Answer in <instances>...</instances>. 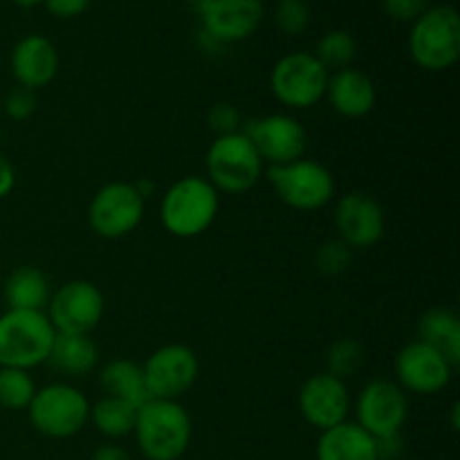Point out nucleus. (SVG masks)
Returning a JSON list of instances; mask_svg holds the SVG:
<instances>
[{"label":"nucleus","instance_id":"7c9ffc66","mask_svg":"<svg viewBox=\"0 0 460 460\" xmlns=\"http://www.w3.org/2000/svg\"><path fill=\"white\" fill-rule=\"evenodd\" d=\"M36 111V93L27 90L22 85H16L9 90L7 97H3V112L16 121H25L34 115Z\"/></svg>","mask_w":460,"mask_h":460},{"label":"nucleus","instance_id":"473e14b6","mask_svg":"<svg viewBox=\"0 0 460 460\" xmlns=\"http://www.w3.org/2000/svg\"><path fill=\"white\" fill-rule=\"evenodd\" d=\"M429 7L431 0H382L386 16L398 22H416Z\"/></svg>","mask_w":460,"mask_h":460},{"label":"nucleus","instance_id":"412c9836","mask_svg":"<svg viewBox=\"0 0 460 460\" xmlns=\"http://www.w3.org/2000/svg\"><path fill=\"white\" fill-rule=\"evenodd\" d=\"M7 310H36L45 313L49 304V281L34 265H21L7 277L3 286Z\"/></svg>","mask_w":460,"mask_h":460},{"label":"nucleus","instance_id":"a211bd4d","mask_svg":"<svg viewBox=\"0 0 460 460\" xmlns=\"http://www.w3.org/2000/svg\"><path fill=\"white\" fill-rule=\"evenodd\" d=\"M9 66L18 85L36 93L39 88L52 84L57 76L58 52L48 36L30 34L13 45Z\"/></svg>","mask_w":460,"mask_h":460},{"label":"nucleus","instance_id":"9b49d317","mask_svg":"<svg viewBox=\"0 0 460 460\" xmlns=\"http://www.w3.org/2000/svg\"><path fill=\"white\" fill-rule=\"evenodd\" d=\"M148 400H180L198 380L200 364L184 344L160 346L142 364Z\"/></svg>","mask_w":460,"mask_h":460},{"label":"nucleus","instance_id":"5701e85b","mask_svg":"<svg viewBox=\"0 0 460 460\" xmlns=\"http://www.w3.org/2000/svg\"><path fill=\"white\" fill-rule=\"evenodd\" d=\"M418 340L440 350L454 367L460 364V322L449 308H431L418 322Z\"/></svg>","mask_w":460,"mask_h":460},{"label":"nucleus","instance_id":"f3484780","mask_svg":"<svg viewBox=\"0 0 460 460\" xmlns=\"http://www.w3.org/2000/svg\"><path fill=\"white\" fill-rule=\"evenodd\" d=\"M205 34L218 43H238L254 34L263 22L261 0H202Z\"/></svg>","mask_w":460,"mask_h":460},{"label":"nucleus","instance_id":"c85d7f7f","mask_svg":"<svg viewBox=\"0 0 460 460\" xmlns=\"http://www.w3.org/2000/svg\"><path fill=\"white\" fill-rule=\"evenodd\" d=\"M350 263H353V250L340 238L326 241L314 254V265L319 272L328 277H340L350 268Z\"/></svg>","mask_w":460,"mask_h":460},{"label":"nucleus","instance_id":"2f4dec72","mask_svg":"<svg viewBox=\"0 0 460 460\" xmlns=\"http://www.w3.org/2000/svg\"><path fill=\"white\" fill-rule=\"evenodd\" d=\"M207 124L214 130L216 137L220 135H232L241 130V112L232 103H216L211 111L207 112Z\"/></svg>","mask_w":460,"mask_h":460},{"label":"nucleus","instance_id":"ddd939ff","mask_svg":"<svg viewBox=\"0 0 460 460\" xmlns=\"http://www.w3.org/2000/svg\"><path fill=\"white\" fill-rule=\"evenodd\" d=\"M454 371L456 367L440 350L431 349L420 340L402 346V350L395 355V385L418 395H434L447 389Z\"/></svg>","mask_w":460,"mask_h":460},{"label":"nucleus","instance_id":"bb28decb","mask_svg":"<svg viewBox=\"0 0 460 460\" xmlns=\"http://www.w3.org/2000/svg\"><path fill=\"white\" fill-rule=\"evenodd\" d=\"M36 382L30 371L21 368L0 367V407L9 411H21L30 407L31 398L36 394Z\"/></svg>","mask_w":460,"mask_h":460},{"label":"nucleus","instance_id":"2eb2a0df","mask_svg":"<svg viewBox=\"0 0 460 460\" xmlns=\"http://www.w3.org/2000/svg\"><path fill=\"white\" fill-rule=\"evenodd\" d=\"M350 404H353V400H350L346 380H340L328 371L310 376L299 389L301 416L310 427L319 431H326L346 422Z\"/></svg>","mask_w":460,"mask_h":460},{"label":"nucleus","instance_id":"39448f33","mask_svg":"<svg viewBox=\"0 0 460 460\" xmlns=\"http://www.w3.org/2000/svg\"><path fill=\"white\" fill-rule=\"evenodd\" d=\"M205 166L207 180L218 193H245L263 178V160L243 130L216 137L207 151Z\"/></svg>","mask_w":460,"mask_h":460},{"label":"nucleus","instance_id":"f8f14e48","mask_svg":"<svg viewBox=\"0 0 460 460\" xmlns=\"http://www.w3.org/2000/svg\"><path fill=\"white\" fill-rule=\"evenodd\" d=\"M358 425L376 440L400 436L409 416L407 394L391 380H371L355 402Z\"/></svg>","mask_w":460,"mask_h":460},{"label":"nucleus","instance_id":"6ab92c4d","mask_svg":"<svg viewBox=\"0 0 460 460\" xmlns=\"http://www.w3.org/2000/svg\"><path fill=\"white\" fill-rule=\"evenodd\" d=\"M332 111L346 119H362L376 108L377 90L371 76L355 67L331 72L326 85V94Z\"/></svg>","mask_w":460,"mask_h":460},{"label":"nucleus","instance_id":"cd10ccee","mask_svg":"<svg viewBox=\"0 0 460 460\" xmlns=\"http://www.w3.org/2000/svg\"><path fill=\"white\" fill-rule=\"evenodd\" d=\"M328 373L340 380H346L353 373H358L362 368L364 362V349L358 340H350V337H344V340H337L335 344H331L328 349Z\"/></svg>","mask_w":460,"mask_h":460},{"label":"nucleus","instance_id":"4c0bfd02","mask_svg":"<svg viewBox=\"0 0 460 460\" xmlns=\"http://www.w3.org/2000/svg\"><path fill=\"white\" fill-rule=\"evenodd\" d=\"M0 112H3V97H0Z\"/></svg>","mask_w":460,"mask_h":460},{"label":"nucleus","instance_id":"423d86ee","mask_svg":"<svg viewBox=\"0 0 460 460\" xmlns=\"http://www.w3.org/2000/svg\"><path fill=\"white\" fill-rule=\"evenodd\" d=\"M27 413L39 434L54 440L72 438L88 425L90 402L76 386L54 382L36 389Z\"/></svg>","mask_w":460,"mask_h":460},{"label":"nucleus","instance_id":"f03ea898","mask_svg":"<svg viewBox=\"0 0 460 460\" xmlns=\"http://www.w3.org/2000/svg\"><path fill=\"white\" fill-rule=\"evenodd\" d=\"M133 434L148 460H178L191 445V418L178 400H146Z\"/></svg>","mask_w":460,"mask_h":460},{"label":"nucleus","instance_id":"72a5a7b5","mask_svg":"<svg viewBox=\"0 0 460 460\" xmlns=\"http://www.w3.org/2000/svg\"><path fill=\"white\" fill-rule=\"evenodd\" d=\"M48 12L57 18L81 16L90 7L93 0H43Z\"/></svg>","mask_w":460,"mask_h":460},{"label":"nucleus","instance_id":"e433bc0d","mask_svg":"<svg viewBox=\"0 0 460 460\" xmlns=\"http://www.w3.org/2000/svg\"><path fill=\"white\" fill-rule=\"evenodd\" d=\"M12 3L21 4V7H34V4L43 3V0H12Z\"/></svg>","mask_w":460,"mask_h":460},{"label":"nucleus","instance_id":"dca6fc26","mask_svg":"<svg viewBox=\"0 0 460 460\" xmlns=\"http://www.w3.org/2000/svg\"><path fill=\"white\" fill-rule=\"evenodd\" d=\"M335 227L350 250H367L385 236V209L371 193L350 191L337 200Z\"/></svg>","mask_w":460,"mask_h":460},{"label":"nucleus","instance_id":"c9c22d12","mask_svg":"<svg viewBox=\"0 0 460 460\" xmlns=\"http://www.w3.org/2000/svg\"><path fill=\"white\" fill-rule=\"evenodd\" d=\"M93 460H133V458H130V454L126 452L124 447L108 443V445H102V447L94 449Z\"/></svg>","mask_w":460,"mask_h":460},{"label":"nucleus","instance_id":"20e7f679","mask_svg":"<svg viewBox=\"0 0 460 460\" xmlns=\"http://www.w3.org/2000/svg\"><path fill=\"white\" fill-rule=\"evenodd\" d=\"M409 54L422 70H449L460 57V18L452 4H431L409 31Z\"/></svg>","mask_w":460,"mask_h":460},{"label":"nucleus","instance_id":"4468645a","mask_svg":"<svg viewBox=\"0 0 460 460\" xmlns=\"http://www.w3.org/2000/svg\"><path fill=\"white\" fill-rule=\"evenodd\" d=\"M243 133L252 139L261 160L268 162L270 166L301 160L308 146V133L304 124L286 112H274V115L254 119Z\"/></svg>","mask_w":460,"mask_h":460},{"label":"nucleus","instance_id":"393cba45","mask_svg":"<svg viewBox=\"0 0 460 460\" xmlns=\"http://www.w3.org/2000/svg\"><path fill=\"white\" fill-rule=\"evenodd\" d=\"M137 409L133 402L103 395L94 404H90V420L94 429L106 438H124L133 434L135 420H137Z\"/></svg>","mask_w":460,"mask_h":460},{"label":"nucleus","instance_id":"c756f323","mask_svg":"<svg viewBox=\"0 0 460 460\" xmlns=\"http://www.w3.org/2000/svg\"><path fill=\"white\" fill-rule=\"evenodd\" d=\"M274 22L288 36L304 34L310 25V7L305 0H279Z\"/></svg>","mask_w":460,"mask_h":460},{"label":"nucleus","instance_id":"f704fd0d","mask_svg":"<svg viewBox=\"0 0 460 460\" xmlns=\"http://www.w3.org/2000/svg\"><path fill=\"white\" fill-rule=\"evenodd\" d=\"M13 184H16V169H13L12 162L7 160V155L0 153V200L12 193Z\"/></svg>","mask_w":460,"mask_h":460},{"label":"nucleus","instance_id":"4be33fe9","mask_svg":"<svg viewBox=\"0 0 460 460\" xmlns=\"http://www.w3.org/2000/svg\"><path fill=\"white\" fill-rule=\"evenodd\" d=\"M48 362L63 376H88L97 368L99 349L90 335H63V332H57Z\"/></svg>","mask_w":460,"mask_h":460},{"label":"nucleus","instance_id":"6e6552de","mask_svg":"<svg viewBox=\"0 0 460 460\" xmlns=\"http://www.w3.org/2000/svg\"><path fill=\"white\" fill-rule=\"evenodd\" d=\"M331 72L313 52H290L279 58L270 75L274 99L292 111H308L326 94Z\"/></svg>","mask_w":460,"mask_h":460},{"label":"nucleus","instance_id":"7ed1b4c3","mask_svg":"<svg viewBox=\"0 0 460 460\" xmlns=\"http://www.w3.org/2000/svg\"><path fill=\"white\" fill-rule=\"evenodd\" d=\"M57 331L45 313L7 310L0 314V367L31 371L49 359Z\"/></svg>","mask_w":460,"mask_h":460},{"label":"nucleus","instance_id":"9d476101","mask_svg":"<svg viewBox=\"0 0 460 460\" xmlns=\"http://www.w3.org/2000/svg\"><path fill=\"white\" fill-rule=\"evenodd\" d=\"M103 308H106V301H103L102 290L93 281L75 279L52 292L45 314L57 332L90 335L102 322Z\"/></svg>","mask_w":460,"mask_h":460},{"label":"nucleus","instance_id":"f257e3e1","mask_svg":"<svg viewBox=\"0 0 460 460\" xmlns=\"http://www.w3.org/2000/svg\"><path fill=\"white\" fill-rule=\"evenodd\" d=\"M220 209V193L202 175H184L162 196L160 218L175 238H196L214 225Z\"/></svg>","mask_w":460,"mask_h":460},{"label":"nucleus","instance_id":"0eeeda50","mask_svg":"<svg viewBox=\"0 0 460 460\" xmlns=\"http://www.w3.org/2000/svg\"><path fill=\"white\" fill-rule=\"evenodd\" d=\"M268 182L283 205L296 211H317L335 198V178L317 160L290 162V164L270 166Z\"/></svg>","mask_w":460,"mask_h":460},{"label":"nucleus","instance_id":"a878e982","mask_svg":"<svg viewBox=\"0 0 460 460\" xmlns=\"http://www.w3.org/2000/svg\"><path fill=\"white\" fill-rule=\"evenodd\" d=\"M314 57H317V61L322 63L328 72L344 70V67H350L353 58L358 57V43H355L350 31L332 30L322 36V40L317 43Z\"/></svg>","mask_w":460,"mask_h":460},{"label":"nucleus","instance_id":"b1692460","mask_svg":"<svg viewBox=\"0 0 460 460\" xmlns=\"http://www.w3.org/2000/svg\"><path fill=\"white\" fill-rule=\"evenodd\" d=\"M99 385L106 391V395L133 402L135 407H142L148 400L144 371L133 359H112L103 364L99 373Z\"/></svg>","mask_w":460,"mask_h":460},{"label":"nucleus","instance_id":"1a4fd4ad","mask_svg":"<svg viewBox=\"0 0 460 460\" xmlns=\"http://www.w3.org/2000/svg\"><path fill=\"white\" fill-rule=\"evenodd\" d=\"M146 214V198L130 182H108L93 196L88 207V223L97 236L117 241L142 225Z\"/></svg>","mask_w":460,"mask_h":460},{"label":"nucleus","instance_id":"aec40b11","mask_svg":"<svg viewBox=\"0 0 460 460\" xmlns=\"http://www.w3.org/2000/svg\"><path fill=\"white\" fill-rule=\"evenodd\" d=\"M314 454L317 460H380L377 440L349 420L322 431Z\"/></svg>","mask_w":460,"mask_h":460}]
</instances>
